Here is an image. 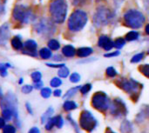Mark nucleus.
Instances as JSON below:
<instances>
[{
	"label": "nucleus",
	"instance_id": "1",
	"mask_svg": "<svg viewBox=\"0 0 149 133\" xmlns=\"http://www.w3.org/2000/svg\"><path fill=\"white\" fill-rule=\"evenodd\" d=\"M67 3L65 0H52L49 6L52 19L56 24H63L67 16Z\"/></svg>",
	"mask_w": 149,
	"mask_h": 133
},
{
	"label": "nucleus",
	"instance_id": "2",
	"mask_svg": "<svg viewBox=\"0 0 149 133\" xmlns=\"http://www.w3.org/2000/svg\"><path fill=\"white\" fill-rule=\"evenodd\" d=\"M13 18L24 24L31 23L35 20V16L32 12L31 8L27 4L17 3L15 5L12 10Z\"/></svg>",
	"mask_w": 149,
	"mask_h": 133
},
{
	"label": "nucleus",
	"instance_id": "3",
	"mask_svg": "<svg viewBox=\"0 0 149 133\" xmlns=\"http://www.w3.org/2000/svg\"><path fill=\"white\" fill-rule=\"evenodd\" d=\"M88 20V16L86 12L82 10H74L68 19V29L72 32L80 31L86 24Z\"/></svg>",
	"mask_w": 149,
	"mask_h": 133
},
{
	"label": "nucleus",
	"instance_id": "4",
	"mask_svg": "<svg viewBox=\"0 0 149 133\" xmlns=\"http://www.w3.org/2000/svg\"><path fill=\"white\" fill-rule=\"evenodd\" d=\"M124 22L125 24L133 29H139L142 27L146 22V17L145 15L135 9H131L128 10L125 14H124Z\"/></svg>",
	"mask_w": 149,
	"mask_h": 133
},
{
	"label": "nucleus",
	"instance_id": "5",
	"mask_svg": "<svg viewBox=\"0 0 149 133\" xmlns=\"http://www.w3.org/2000/svg\"><path fill=\"white\" fill-rule=\"evenodd\" d=\"M112 11L106 6H99L93 17V21L95 26L100 27L107 25L113 19Z\"/></svg>",
	"mask_w": 149,
	"mask_h": 133
},
{
	"label": "nucleus",
	"instance_id": "6",
	"mask_svg": "<svg viewBox=\"0 0 149 133\" xmlns=\"http://www.w3.org/2000/svg\"><path fill=\"white\" fill-rule=\"evenodd\" d=\"M53 23L51 19L43 17L35 24V30L39 36L49 37L56 31V27Z\"/></svg>",
	"mask_w": 149,
	"mask_h": 133
},
{
	"label": "nucleus",
	"instance_id": "7",
	"mask_svg": "<svg viewBox=\"0 0 149 133\" xmlns=\"http://www.w3.org/2000/svg\"><path fill=\"white\" fill-rule=\"evenodd\" d=\"M92 105L99 111L105 112L110 107V100L103 92H97L92 98Z\"/></svg>",
	"mask_w": 149,
	"mask_h": 133
},
{
	"label": "nucleus",
	"instance_id": "8",
	"mask_svg": "<svg viewBox=\"0 0 149 133\" xmlns=\"http://www.w3.org/2000/svg\"><path fill=\"white\" fill-rule=\"evenodd\" d=\"M118 85L123 89L126 92L129 93V94H136L138 93V91L141 88V85L133 80V79H120L119 81H117Z\"/></svg>",
	"mask_w": 149,
	"mask_h": 133
},
{
	"label": "nucleus",
	"instance_id": "9",
	"mask_svg": "<svg viewBox=\"0 0 149 133\" xmlns=\"http://www.w3.org/2000/svg\"><path fill=\"white\" fill-rule=\"evenodd\" d=\"M97 125L96 119L93 118V116L91 114V112L87 111H84L81 113L80 117V125L83 129L91 132L94 129V127Z\"/></svg>",
	"mask_w": 149,
	"mask_h": 133
},
{
	"label": "nucleus",
	"instance_id": "10",
	"mask_svg": "<svg viewBox=\"0 0 149 133\" xmlns=\"http://www.w3.org/2000/svg\"><path fill=\"white\" fill-rule=\"evenodd\" d=\"M111 112H112L113 115H115L117 117H120L122 115H126L127 109H126L125 104L122 101L119 100V99L114 100L113 105L111 106Z\"/></svg>",
	"mask_w": 149,
	"mask_h": 133
},
{
	"label": "nucleus",
	"instance_id": "11",
	"mask_svg": "<svg viewBox=\"0 0 149 133\" xmlns=\"http://www.w3.org/2000/svg\"><path fill=\"white\" fill-rule=\"evenodd\" d=\"M24 47L25 48V51H24V54L32 56V57H37V47L38 44L35 40L33 39H28L24 42Z\"/></svg>",
	"mask_w": 149,
	"mask_h": 133
},
{
	"label": "nucleus",
	"instance_id": "12",
	"mask_svg": "<svg viewBox=\"0 0 149 133\" xmlns=\"http://www.w3.org/2000/svg\"><path fill=\"white\" fill-rule=\"evenodd\" d=\"M9 38H10L9 25L7 24H4L0 27V44L5 45Z\"/></svg>",
	"mask_w": 149,
	"mask_h": 133
},
{
	"label": "nucleus",
	"instance_id": "13",
	"mask_svg": "<svg viewBox=\"0 0 149 133\" xmlns=\"http://www.w3.org/2000/svg\"><path fill=\"white\" fill-rule=\"evenodd\" d=\"M10 44H11L12 48L15 49L16 51H20L24 48V44L22 43L21 37H19V36L14 37L10 41Z\"/></svg>",
	"mask_w": 149,
	"mask_h": 133
},
{
	"label": "nucleus",
	"instance_id": "14",
	"mask_svg": "<svg viewBox=\"0 0 149 133\" xmlns=\"http://www.w3.org/2000/svg\"><path fill=\"white\" fill-rule=\"evenodd\" d=\"M76 51L72 45H65L62 48V53L66 57H72L76 54Z\"/></svg>",
	"mask_w": 149,
	"mask_h": 133
},
{
	"label": "nucleus",
	"instance_id": "15",
	"mask_svg": "<svg viewBox=\"0 0 149 133\" xmlns=\"http://www.w3.org/2000/svg\"><path fill=\"white\" fill-rule=\"evenodd\" d=\"M76 53L79 57H86L93 53V49L90 47H81L77 50Z\"/></svg>",
	"mask_w": 149,
	"mask_h": 133
},
{
	"label": "nucleus",
	"instance_id": "16",
	"mask_svg": "<svg viewBox=\"0 0 149 133\" xmlns=\"http://www.w3.org/2000/svg\"><path fill=\"white\" fill-rule=\"evenodd\" d=\"M39 56L41 57L42 59H49V58H51L52 56L51 49H48V48H42V49H40Z\"/></svg>",
	"mask_w": 149,
	"mask_h": 133
},
{
	"label": "nucleus",
	"instance_id": "17",
	"mask_svg": "<svg viewBox=\"0 0 149 133\" xmlns=\"http://www.w3.org/2000/svg\"><path fill=\"white\" fill-rule=\"evenodd\" d=\"M139 37H140V34H139V32L138 31H136V30H132V31H130V32H128L127 35H126V39L127 40V41H134V40H137V39H139Z\"/></svg>",
	"mask_w": 149,
	"mask_h": 133
},
{
	"label": "nucleus",
	"instance_id": "18",
	"mask_svg": "<svg viewBox=\"0 0 149 133\" xmlns=\"http://www.w3.org/2000/svg\"><path fill=\"white\" fill-rule=\"evenodd\" d=\"M133 130V125L129 121H124L121 125V128L120 131L123 133H129Z\"/></svg>",
	"mask_w": 149,
	"mask_h": 133
},
{
	"label": "nucleus",
	"instance_id": "19",
	"mask_svg": "<svg viewBox=\"0 0 149 133\" xmlns=\"http://www.w3.org/2000/svg\"><path fill=\"white\" fill-rule=\"evenodd\" d=\"M47 44H48L49 49H51L52 51H58L60 48V44L56 39H51V40H49V42H48Z\"/></svg>",
	"mask_w": 149,
	"mask_h": 133
},
{
	"label": "nucleus",
	"instance_id": "20",
	"mask_svg": "<svg viewBox=\"0 0 149 133\" xmlns=\"http://www.w3.org/2000/svg\"><path fill=\"white\" fill-rule=\"evenodd\" d=\"M12 66L8 64V63H0V75L2 77H6L7 76V69L11 68Z\"/></svg>",
	"mask_w": 149,
	"mask_h": 133
},
{
	"label": "nucleus",
	"instance_id": "21",
	"mask_svg": "<svg viewBox=\"0 0 149 133\" xmlns=\"http://www.w3.org/2000/svg\"><path fill=\"white\" fill-rule=\"evenodd\" d=\"M109 41H111L110 37L108 36H106V35H102V36H100L99 37V41H98V45L100 47H104Z\"/></svg>",
	"mask_w": 149,
	"mask_h": 133
},
{
	"label": "nucleus",
	"instance_id": "22",
	"mask_svg": "<svg viewBox=\"0 0 149 133\" xmlns=\"http://www.w3.org/2000/svg\"><path fill=\"white\" fill-rule=\"evenodd\" d=\"M69 73H70L69 69H68L65 65L60 67V69L58 70V76H59L60 78H67L68 75H69Z\"/></svg>",
	"mask_w": 149,
	"mask_h": 133
},
{
	"label": "nucleus",
	"instance_id": "23",
	"mask_svg": "<svg viewBox=\"0 0 149 133\" xmlns=\"http://www.w3.org/2000/svg\"><path fill=\"white\" fill-rule=\"evenodd\" d=\"M63 106L65 111H72L77 108V104L73 101H66L65 102Z\"/></svg>",
	"mask_w": 149,
	"mask_h": 133
},
{
	"label": "nucleus",
	"instance_id": "24",
	"mask_svg": "<svg viewBox=\"0 0 149 133\" xmlns=\"http://www.w3.org/2000/svg\"><path fill=\"white\" fill-rule=\"evenodd\" d=\"M114 47L117 49H122L124 47V45L126 44V40L122 37H119L117 38L114 42H113Z\"/></svg>",
	"mask_w": 149,
	"mask_h": 133
},
{
	"label": "nucleus",
	"instance_id": "25",
	"mask_svg": "<svg viewBox=\"0 0 149 133\" xmlns=\"http://www.w3.org/2000/svg\"><path fill=\"white\" fill-rule=\"evenodd\" d=\"M3 117L4 120H6V121L10 120V118L12 117V112H11V110L9 109V108H4L3 110Z\"/></svg>",
	"mask_w": 149,
	"mask_h": 133
},
{
	"label": "nucleus",
	"instance_id": "26",
	"mask_svg": "<svg viewBox=\"0 0 149 133\" xmlns=\"http://www.w3.org/2000/svg\"><path fill=\"white\" fill-rule=\"evenodd\" d=\"M31 79L33 80L34 83L36 82H39L41 81V78H42V74L40 71H33L31 74Z\"/></svg>",
	"mask_w": 149,
	"mask_h": 133
},
{
	"label": "nucleus",
	"instance_id": "27",
	"mask_svg": "<svg viewBox=\"0 0 149 133\" xmlns=\"http://www.w3.org/2000/svg\"><path fill=\"white\" fill-rule=\"evenodd\" d=\"M53 113V109L52 108H49L45 114H43L41 119H42V123H45V121H48L49 120V118L52 116V114Z\"/></svg>",
	"mask_w": 149,
	"mask_h": 133
},
{
	"label": "nucleus",
	"instance_id": "28",
	"mask_svg": "<svg viewBox=\"0 0 149 133\" xmlns=\"http://www.w3.org/2000/svg\"><path fill=\"white\" fill-rule=\"evenodd\" d=\"M79 87H74V88L70 89V90L65 93V95L64 96V98L65 99V98H72V96H74V95H75V93H77V91H78V90H79Z\"/></svg>",
	"mask_w": 149,
	"mask_h": 133
},
{
	"label": "nucleus",
	"instance_id": "29",
	"mask_svg": "<svg viewBox=\"0 0 149 133\" xmlns=\"http://www.w3.org/2000/svg\"><path fill=\"white\" fill-rule=\"evenodd\" d=\"M53 118V121H54V124L55 125L58 127V128H61L64 125V121H63V118L61 116H57L55 118Z\"/></svg>",
	"mask_w": 149,
	"mask_h": 133
},
{
	"label": "nucleus",
	"instance_id": "30",
	"mask_svg": "<svg viewBox=\"0 0 149 133\" xmlns=\"http://www.w3.org/2000/svg\"><path fill=\"white\" fill-rule=\"evenodd\" d=\"M144 57H145V54H144L143 52H141V53H138V54L134 55V56L132 57L131 62H132V63H138V62H140L141 60H142Z\"/></svg>",
	"mask_w": 149,
	"mask_h": 133
},
{
	"label": "nucleus",
	"instance_id": "31",
	"mask_svg": "<svg viewBox=\"0 0 149 133\" xmlns=\"http://www.w3.org/2000/svg\"><path fill=\"white\" fill-rule=\"evenodd\" d=\"M51 86L52 87H54V88H56V87H58V86H60L61 85H62V81H61V79H59L58 78H53L52 80H51Z\"/></svg>",
	"mask_w": 149,
	"mask_h": 133
},
{
	"label": "nucleus",
	"instance_id": "32",
	"mask_svg": "<svg viewBox=\"0 0 149 133\" xmlns=\"http://www.w3.org/2000/svg\"><path fill=\"white\" fill-rule=\"evenodd\" d=\"M140 71L142 74H144L147 78H149V64H143L140 67Z\"/></svg>",
	"mask_w": 149,
	"mask_h": 133
},
{
	"label": "nucleus",
	"instance_id": "33",
	"mask_svg": "<svg viewBox=\"0 0 149 133\" xmlns=\"http://www.w3.org/2000/svg\"><path fill=\"white\" fill-rule=\"evenodd\" d=\"M52 95V91L50 88H44L41 91V96L45 98H50V96Z\"/></svg>",
	"mask_w": 149,
	"mask_h": 133
},
{
	"label": "nucleus",
	"instance_id": "34",
	"mask_svg": "<svg viewBox=\"0 0 149 133\" xmlns=\"http://www.w3.org/2000/svg\"><path fill=\"white\" fill-rule=\"evenodd\" d=\"M106 72H107V75L108 77H110V78H113V77H115L117 75V71L113 67H108L107 69Z\"/></svg>",
	"mask_w": 149,
	"mask_h": 133
},
{
	"label": "nucleus",
	"instance_id": "35",
	"mask_svg": "<svg viewBox=\"0 0 149 133\" xmlns=\"http://www.w3.org/2000/svg\"><path fill=\"white\" fill-rule=\"evenodd\" d=\"M79 80H80V76H79V73L74 72L70 77V81L72 83H78V82H79Z\"/></svg>",
	"mask_w": 149,
	"mask_h": 133
},
{
	"label": "nucleus",
	"instance_id": "36",
	"mask_svg": "<svg viewBox=\"0 0 149 133\" xmlns=\"http://www.w3.org/2000/svg\"><path fill=\"white\" fill-rule=\"evenodd\" d=\"M91 88H92V85L90 84H87V85H85L84 86H82L80 88V91H81L82 94H86L87 92L90 91Z\"/></svg>",
	"mask_w": 149,
	"mask_h": 133
},
{
	"label": "nucleus",
	"instance_id": "37",
	"mask_svg": "<svg viewBox=\"0 0 149 133\" xmlns=\"http://www.w3.org/2000/svg\"><path fill=\"white\" fill-rule=\"evenodd\" d=\"M16 129L11 125H6L3 127V133H15Z\"/></svg>",
	"mask_w": 149,
	"mask_h": 133
},
{
	"label": "nucleus",
	"instance_id": "38",
	"mask_svg": "<svg viewBox=\"0 0 149 133\" xmlns=\"http://www.w3.org/2000/svg\"><path fill=\"white\" fill-rule=\"evenodd\" d=\"M31 91H32V86H31V85H24V86L22 87V92L24 93V94H28V93H30Z\"/></svg>",
	"mask_w": 149,
	"mask_h": 133
},
{
	"label": "nucleus",
	"instance_id": "39",
	"mask_svg": "<svg viewBox=\"0 0 149 133\" xmlns=\"http://www.w3.org/2000/svg\"><path fill=\"white\" fill-rule=\"evenodd\" d=\"M113 47H114L113 42L111 40V41H109V42H108V43H107V44H106V45L103 47V48H104L106 51H111V50H112Z\"/></svg>",
	"mask_w": 149,
	"mask_h": 133
},
{
	"label": "nucleus",
	"instance_id": "40",
	"mask_svg": "<svg viewBox=\"0 0 149 133\" xmlns=\"http://www.w3.org/2000/svg\"><path fill=\"white\" fill-rule=\"evenodd\" d=\"M54 125H55V124H54L53 118H51V119L48 120V123H47L46 125H45V129H46V130H51Z\"/></svg>",
	"mask_w": 149,
	"mask_h": 133
},
{
	"label": "nucleus",
	"instance_id": "41",
	"mask_svg": "<svg viewBox=\"0 0 149 133\" xmlns=\"http://www.w3.org/2000/svg\"><path fill=\"white\" fill-rule=\"evenodd\" d=\"M120 55V51H113V52H111V53H107L105 54V57H116V56H119Z\"/></svg>",
	"mask_w": 149,
	"mask_h": 133
},
{
	"label": "nucleus",
	"instance_id": "42",
	"mask_svg": "<svg viewBox=\"0 0 149 133\" xmlns=\"http://www.w3.org/2000/svg\"><path fill=\"white\" fill-rule=\"evenodd\" d=\"M4 13H5V7H4L3 3H2L1 0H0V17L3 16Z\"/></svg>",
	"mask_w": 149,
	"mask_h": 133
},
{
	"label": "nucleus",
	"instance_id": "43",
	"mask_svg": "<svg viewBox=\"0 0 149 133\" xmlns=\"http://www.w3.org/2000/svg\"><path fill=\"white\" fill-rule=\"evenodd\" d=\"M42 86H43V82H42V81L34 83V87H35L36 89H41Z\"/></svg>",
	"mask_w": 149,
	"mask_h": 133
},
{
	"label": "nucleus",
	"instance_id": "44",
	"mask_svg": "<svg viewBox=\"0 0 149 133\" xmlns=\"http://www.w3.org/2000/svg\"><path fill=\"white\" fill-rule=\"evenodd\" d=\"M46 65L47 66H49V67H52V68H60V67H62V66H64L65 64H46Z\"/></svg>",
	"mask_w": 149,
	"mask_h": 133
},
{
	"label": "nucleus",
	"instance_id": "45",
	"mask_svg": "<svg viewBox=\"0 0 149 133\" xmlns=\"http://www.w3.org/2000/svg\"><path fill=\"white\" fill-rule=\"evenodd\" d=\"M123 2H124V0H113V3L116 7H120Z\"/></svg>",
	"mask_w": 149,
	"mask_h": 133
},
{
	"label": "nucleus",
	"instance_id": "46",
	"mask_svg": "<svg viewBox=\"0 0 149 133\" xmlns=\"http://www.w3.org/2000/svg\"><path fill=\"white\" fill-rule=\"evenodd\" d=\"M61 93H62V91H61L60 90H56V91L53 92V95H54L55 97H60V96H61Z\"/></svg>",
	"mask_w": 149,
	"mask_h": 133
},
{
	"label": "nucleus",
	"instance_id": "47",
	"mask_svg": "<svg viewBox=\"0 0 149 133\" xmlns=\"http://www.w3.org/2000/svg\"><path fill=\"white\" fill-rule=\"evenodd\" d=\"M5 125V122H4V118H0V129L3 128Z\"/></svg>",
	"mask_w": 149,
	"mask_h": 133
},
{
	"label": "nucleus",
	"instance_id": "48",
	"mask_svg": "<svg viewBox=\"0 0 149 133\" xmlns=\"http://www.w3.org/2000/svg\"><path fill=\"white\" fill-rule=\"evenodd\" d=\"M29 133H39V130L37 127H34V128H32V129L30 130Z\"/></svg>",
	"mask_w": 149,
	"mask_h": 133
},
{
	"label": "nucleus",
	"instance_id": "49",
	"mask_svg": "<svg viewBox=\"0 0 149 133\" xmlns=\"http://www.w3.org/2000/svg\"><path fill=\"white\" fill-rule=\"evenodd\" d=\"M53 60H55V61H60V60H62V58H61V57H60V56L56 55V56H54Z\"/></svg>",
	"mask_w": 149,
	"mask_h": 133
},
{
	"label": "nucleus",
	"instance_id": "50",
	"mask_svg": "<svg viewBox=\"0 0 149 133\" xmlns=\"http://www.w3.org/2000/svg\"><path fill=\"white\" fill-rule=\"evenodd\" d=\"M82 1H83V0H72V3H73L74 5H78V4H79Z\"/></svg>",
	"mask_w": 149,
	"mask_h": 133
},
{
	"label": "nucleus",
	"instance_id": "51",
	"mask_svg": "<svg viewBox=\"0 0 149 133\" xmlns=\"http://www.w3.org/2000/svg\"><path fill=\"white\" fill-rule=\"evenodd\" d=\"M145 31H146V33L149 35V24H148L147 25H146V28H145Z\"/></svg>",
	"mask_w": 149,
	"mask_h": 133
},
{
	"label": "nucleus",
	"instance_id": "52",
	"mask_svg": "<svg viewBox=\"0 0 149 133\" xmlns=\"http://www.w3.org/2000/svg\"><path fill=\"white\" fill-rule=\"evenodd\" d=\"M26 109H28V111H29V112L30 113H31L32 112H31V106H30V105L29 104H26Z\"/></svg>",
	"mask_w": 149,
	"mask_h": 133
},
{
	"label": "nucleus",
	"instance_id": "53",
	"mask_svg": "<svg viewBox=\"0 0 149 133\" xmlns=\"http://www.w3.org/2000/svg\"><path fill=\"white\" fill-rule=\"evenodd\" d=\"M22 83H23V78H20L18 81V84H22Z\"/></svg>",
	"mask_w": 149,
	"mask_h": 133
},
{
	"label": "nucleus",
	"instance_id": "54",
	"mask_svg": "<svg viewBox=\"0 0 149 133\" xmlns=\"http://www.w3.org/2000/svg\"><path fill=\"white\" fill-rule=\"evenodd\" d=\"M3 96V94H2V90L0 89V97H2Z\"/></svg>",
	"mask_w": 149,
	"mask_h": 133
},
{
	"label": "nucleus",
	"instance_id": "55",
	"mask_svg": "<svg viewBox=\"0 0 149 133\" xmlns=\"http://www.w3.org/2000/svg\"><path fill=\"white\" fill-rule=\"evenodd\" d=\"M107 133H113V132H111V131H110V132H107Z\"/></svg>",
	"mask_w": 149,
	"mask_h": 133
},
{
	"label": "nucleus",
	"instance_id": "56",
	"mask_svg": "<svg viewBox=\"0 0 149 133\" xmlns=\"http://www.w3.org/2000/svg\"><path fill=\"white\" fill-rule=\"evenodd\" d=\"M148 54H149V50H148Z\"/></svg>",
	"mask_w": 149,
	"mask_h": 133
},
{
	"label": "nucleus",
	"instance_id": "57",
	"mask_svg": "<svg viewBox=\"0 0 149 133\" xmlns=\"http://www.w3.org/2000/svg\"><path fill=\"white\" fill-rule=\"evenodd\" d=\"M39 1H42V0H39Z\"/></svg>",
	"mask_w": 149,
	"mask_h": 133
}]
</instances>
